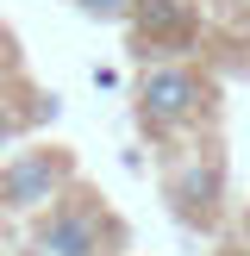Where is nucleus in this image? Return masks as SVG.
Instances as JSON below:
<instances>
[{
	"instance_id": "nucleus-10",
	"label": "nucleus",
	"mask_w": 250,
	"mask_h": 256,
	"mask_svg": "<svg viewBox=\"0 0 250 256\" xmlns=\"http://www.w3.org/2000/svg\"><path fill=\"white\" fill-rule=\"evenodd\" d=\"M238 12H244V19H250V0H238Z\"/></svg>"
},
{
	"instance_id": "nucleus-2",
	"label": "nucleus",
	"mask_w": 250,
	"mask_h": 256,
	"mask_svg": "<svg viewBox=\"0 0 250 256\" xmlns=\"http://www.w3.org/2000/svg\"><path fill=\"white\" fill-rule=\"evenodd\" d=\"M119 244H125V225L112 219L106 200H100L94 188H82V182L50 212L32 219V250L38 256H119Z\"/></svg>"
},
{
	"instance_id": "nucleus-1",
	"label": "nucleus",
	"mask_w": 250,
	"mask_h": 256,
	"mask_svg": "<svg viewBox=\"0 0 250 256\" xmlns=\"http://www.w3.org/2000/svg\"><path fill=\"white\" fill-rule=\"evenodd\" d=\"M132 112H138V132L169 150L188 138H206V125L219 119V88L188 56H150L132 82Z\"/></svg>"
},
{
	"instance_id": "nucleus-4",
	"label": "nucleus",
	"mask_w": 250,
	"mask_h": 256,
	"mask_svg": "<svg viewBox=\"0 0 250 256\" xmlns=\"http://www.w3.org/2000/svg\"><path fill=\"white\" fill-rule=\"evenodd\" d=\"M75 188V150L69 144H19L0 156V212L6 219H38Z\"/></svg>"
},
{
	"instance_id": "nucleus-5",
	"label": "nucleus",
	"mask_w": 250,
	"mask_h": 256,
	"mask_svg": "<svg viewBox=\"0 0 250 256\" xmlns=\"http://www.w3.org/2000/svg\"><path fill=\"white\" fill-rule=\"evenodd\" d=\"M132 44L138 56H188L200 38V0H138L132 6Z\"/></svg>"
},
{
	"instance_id": "nucleus-6",
	"label": "nucleus",
	"mask_w": 250,
	"mask_h": 256,
	"mask_svg": "<svg viewBox=\"0 0 250 256\" xmlns=\"http://www.w3.org/2000/svg\"><path fill=\"white\" fill-rule=\"evenodd\" d=\"M75 6H82L88 19H132L138 0H75Z\"/></svg>"
},
{
	"instance_id": "nucleus-3",
	"label": "nucleus",
	"mask_w": 250,
	"mask_h": 256,
	"mask_svg": "<svg viewBox=\"0 0 250 256\" xmlns=\"http://www.w3.org/2000/svg\"><path fill=\"white\" fill-rule=\"evenodd\" d=\"M162 200L188 232H212L225 219V162L206 138L162 150Z\"/></svg>"
},
{
	"instance_id": "nucleus-8",
	"label": "nucleus",
	"mask_w": 250,
	"mask_h": 256,
	"mask_svg": "<svg viewBox=\"0 0 250 256\" xmlns=\"http://www.w3.org/2000/svg\"><path fill=\"white\" fill-rule=\"evenodd\" d=\"M94 88H119V69L112 62H94Z\"/></svg>"
},
{
	"instance_id": "nucleus-7",
	"label": "nucleus",
	"mask_w": 250,
	"mask_h": 256,
	"mask_svg": "<svg viewBox=\"0 0 250 256\" xmlns=\"http://www.w3.org/2000/svg\"><path fill=\"white\" fill-rule=\"evenodd\" d=\"M12 75H19V38L0 25V82H12Z\"/></svg>"
},
{
	"instance_id": "nucleus-9",
	"label": "nucleus",
	"mask_w": 250,
	"mask_h": 256,
	"mask_svg": "<svg viewBox=\"0 0 250 256\" xmlns=\"http://www.w3.org/2000/svg\"><path fill=\"white\" fill-rule=\"evenodd\" d=\"M0 250H6V212H0Z\"/></svg>"
}]
</instances>
